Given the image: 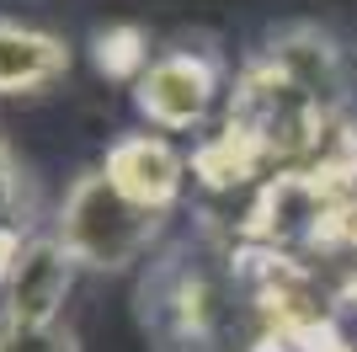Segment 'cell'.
Listing matches in <instances>:
<instances>
[{"instance_id":"6da1fadb","label":"cell","mask_w":357,"mask_h":352,"mask_svg":"<svg viewBox=\"0 0 357 352\" xmlns=\"http://www.w3.org/2000/svg\"><path fill=\"white\" fill-rule=\"evenodd\" d=\"M160 224H165V214H149L134 198H123L102 176V166H96V171L75 176V187L64 192L54 235L64 240V251L80 267H91V272H123V267H134L160 240Z\"/></svg>"},{"instance_id":"7a4b0ae2","label":"cell","mask_w":357,"mask_h":352,"mask_svg":"<svg viewBox=\"0 0 357 352\" xmlns=\"http://www.w3.org/2000/svg\"><path fill=\"white\" fill-rule=\"evenodd\" d=\"M219 91H224V64L208 48H165L139 75L134 102L155 129L187 133L208 123V112L219 107Z\"/></svg>"},{"instance_id":"3957f363","label":"cell","mask_w":357,"mask_h":352,"mask_svg":"<svg viewBox=\"0 0 357 352\" xmlns=\"http://www.w3.org/2000/svg\"><path fill=\"white\" fill-rule=\"evenodd\" d=\"M144 325L160 352H219L213 331V293L187 256H165L139 288Z\"/></svg>"},{"instance_id":"277c9868","label":"cell","mask_w":357,"mask_h":352,"mask_svg":"<svg viewBox=\"0 0 357 352\" xmlns=\"http://www.w3.org/2000/svg\"><path fill=\"white\" fill-rule=\"evenodd\" d=\"M102 176L149 214H171L187 187V155L160 133H123L102 155Z\"/></svg>"},{"instance_id":"5b68a950","label":"cell","mask_w":357,"mask_h":352,"mask_svg":"<svg viewBox=\"0 0 357 352\" xmlns=\"http://www.w3.org/2000/svg\"><path fill=\"white\" fill-rule=\"evenodd\" d=\"M75 262L64 240L54 230L48 235H32L27 251H22V262L11 267V278L0 288V315H11V321H27V325H54L64 315V299L75 288Z\"/></svg>"},{"instance_id":"8992f818","label":"cell","mask_w":357,"mask_h":352,"mask_svg":"<svg viewBox=\"0 0 357 352\" xmlns=\"http://www.w3.org/2000/svg\"><path fill=\"white\" fill-rule=\"evenodd\" d=\"M70 75V48L43 27L0 16V96H32Z\"/></svg>"},{"instance_id":"52a82bcc","label":"cell","mask_w":357,"mask_h":352,"mask_svg":"<svg viewBox=\"0 0 357 352\" xmlns=\"http://www.w3.org/2000/svg\"><path fill=\"white\" fill-rule=\"evenodd\" d=\"M91 59L107 80H123V86H139V75L149 70V32L139 22H112L91 38Z\"/></svg>"},{"instance_id":"ba28073f","label":"cell","mask_w":357,"mask_h":352,"mask_svg":"<svg viewBox=\"0 0 357 352\" xmlns=\"http://www.w3.org/2000/svg\"><path fill=\"white\" fill-rule=\"evenodd\" d=\"M0 352H80V342H75V331L64 321L27 325V321L0 315Z\"/></svg>"},{"instance_id":"9c48e42d","label":"cell","mask_w":357,"mask_h":352,"mask_svg":"<svg viewBox=\"0 0 357 352\" xmlns=\"http://www.w3.org/2000/svg\"><path fill=\"white\" fill-rule=\"evenodd\" d=\"M22 208H27V182H22V166H16L11 145L0 139V235L6 230H27Z\"/></svg>"}]
</instances>
